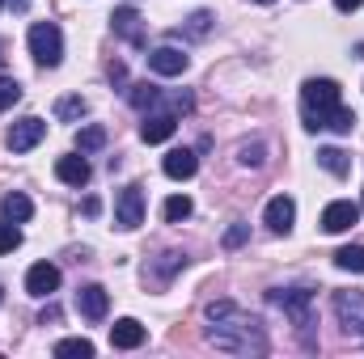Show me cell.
Wrapping results in <instances>:
<instances>
[{
    "instance_id": "1",
    "label": "cell",
    "mask_w": 364,
    "mask_h": 359,
    "mask_svg": "<svg viewBox=\"0 0 364 359\" xmlns=\"http://www.w3.org/2000/svg\"><path fill=\"white\" fill-rule=\"evenodd\" d=\"M208 343L216 351H229V355H263L267 351V334H263V321L242 313L233 300H212L208 304Z\"/></svg>"
},
{
    "instance_id": "2",
    "label": "cell",
    "mask_w": 364,
    "mask_h": 359,
    "mask_svg": "<svg viewBox=\"0 0 364 359\" xmlns=\"http://www.w3.org/2000/svg\"><path fill=\"white\" fill-rule=\"evenodd\" d=\"M301 118H305L309 131L331 127L339 136H352V127H356V114L339 101V85L326 81V77L322 81H305V89H301Z\"/></svg>"
},
{
    "instance_id": "3",
    "label": "cell",
    "mask_w": 364,
    "mask_h": 359,
    "mask_svg": "<svg viewBox=\"0 0 364 359\" xmlns=\"http://www.w3.org/2000/svg\"><path fill=\"white\" fill-rule=\"evenodd\" d=\"M309 287H272V304L275 309H284L292 321H296V330H301V343H305V351H314L318 343L309 338V326H314V309H309Z\"/></svg>"
},
{
    "instance_id": "4",
    "label": "cell",
    "mask_w": 364,
    "mask_h": 359,
    "mask_svg": "<svg viewBox=\"0 0 364 359\" xmlns=\"http://www.w3.org/2000/svg\"><path fill=\"white\" fill-rule=\"evenodd\" d=\"M30 55L43 68H55L64 60V34H60L55 21H34L30 26Z\"/></svg>"
},
{
    "instance_id": "5",
    "label": "cell",
    "mask_w": 364,
    "mask_h": 359,
    "mask_svg": "<svg viewBox=\"0 0 364 359\" xmlns=\"http://www.w3.org/2000/svg\"><path fill=\"white\" fill-rule=\"evenodd\" d=\"M114 224H119L123 233H132V228H140V224H144V190H140L136 182L119 190V203H114Z\"/></svg>"
},
{
    "instance_id": "6",
    "label": "cell",
    "mask_w": 364,
    "mask_h": 359,
    "mask_svg": "<svg viewBox=\"0 0 364 359\" xmlns=\"http://www.w3.org/2000/svg\"><path fill=\"white\" fill-rule=\"evenodd\" d=\"M335 317L348 334H364V292H335Z\"/></svg>"
},
{
    "instance_id": "7",
    "label": "cell",
    "mask_w": 364,
    "mask_h": 359,
    "mask_svg": "<svg viewBox=\"0 0 364 359\" xmlns=\"http://www.w3.org/2000/svg\"><path fill=\"white\" fill-rule=\"evenodd\" d=\"M110 26H114V34L127 38L132 47H144V43H149V38H144V21H140V13H136L132 4L114 9V13H110Z\"/></svg>"
},
{
    "instance_id": "8",
    "label": "cell",
    "mask_w": 364,
    "mask_h": 359,
    "mask_svg": "<svg viewBox=\"0 0 364 359\" xmlns=\"http://www.w3.org/2000/svg\"><path fill=\"white\" fill-rule=\"evenodd\" d=\"M43 136H47V123L30 114V118L13 123V131H9V148H13V153H30V148H34Z\"/></svg>"
},
{
    "instance_id": "9",
    "label": "cell",
    "mask_w": 364,
    "mask_h": 359,
    "mask_svg": "<svg viewBox=\"0 0 364 359\" xmlns=\"http://www.w3.org/2000/svg\"><path fill=\"white\" fill-rule=\"evenodd\" d=\"M356 220H360V207H356L352 199H335V203L322 211V228H326V233H348Z\"/></svg>"
},
{
    "instance_id": "10",
    "label": "cell",
    "mask_w": 364,
    "mask_h": 359,
    "mask_svg": "<svg viewBox=\"0 0 364 359\" xmlns=\"http://www.w3.org/2000/svg\"><path fill=\"white\" fill-rule=\"evenodd\" d=\"M55 287H60V267H55V263H34V267L26 270V292H30V296L43 300V296H51Z\"/></svg>"
},
{
    "instance_id": "11",
    "label": "cell",
    "mask_w": 364,
    "mask_h": 359,
    "mask_svg": "<svg viewBox=\"0 0 364 359\" xmlns=\"http://www.w3.org/2000/svg\"><path fill=\"white\" fill-rule=\"evenodd\" d=\"M77 309H81V317H85V321H102V317H106V309H110L106 287H102V283H85V287L77 292Z\"/></svg>"
},
{
    "instance_id": "12",
    "label": "cell",
    "mask_w": 364,
    "mask_h": 359,
    "mask_svg": "<svg viewBox=\"0 0 364 359\" xmlns=\"http://www.w3.org/2000/svg\"><path fill=\"white\" fill-rule=\"evenodd\" d=\"M186 55H182L178 47H157V51H149V68L157 72V77H182L186 72Z\"/></svg>"
},
{
    "instance_id": "13",
    "label": "cell",
    "mask_w": 364,
    "mask_h": 359,
    "mask_svg": "<svg viewBox=\"0 0 364 359\" xmlns=\"http://www.w3.org/2000/svg\"><path fill=\"white\" fill-rule=\"evenodd\" d=\"M263 220H267V228H272V233H292L296 203H292L288 194H275L272 203H267V211H263Z\"/></svg>"
},
{
    "instance_id": "14",
    "label": "cell",
    "mask_w": 364,
    "mask_h": 359,
    "mask_svg": "<svg viewBox=\"0 0 364 359\" xmlns=\"http://www.w3.org/2000/svg\"><path fill=\"white\" fill-rule=\"evenodd\" d=\"M174 131H178V118H174L170 110H161V114H149V118H144V127H140L144 144H166Z\"/></svg>"
},
{
    "instance_id": "15",
    "label": "cell",
    "mask_w": 364,
    "mask_h": 359,
    "mask_svg": "<svg viewBox=\"0 0 364 359\" xmlns=\"http://www.w3.org/2000/svg\"><path fill=\"white\" fill-rule=\"evenodd\" d=\"M140 343H144V326H140L136 317H123V321L110 326V347H119V351H136Z\"/></svg>"
},
{
    "instance_id": "16",
    "label": "cell",
    "mask_w": 364,
    "mask_h": 359,
    "mask_svg": "<svg viewBox=\"0 0 364 359\" xmlns=\"http://www.w3.org/2000/svg\"><path fill=\"white\" fill-rule=\"evenodd\" d=\"M166 178H174V182H186V178H195V170H199V157L191 153V148H174L170 157H166Z\"/></svg>"
},
{
    "instance_id": "17",
    "label": "cell",
    "mask_w": 364,
    "mask_h": 359,
    "mask_svg": "<svg viewBox=\"0 0 364 359\" xmlns=\"http://www.w3.org/2000/svg\"><path fill=\"white\" fill-rule=\"evenodd\" d=\"M55 178L68 182V186H85V182H90V161H85V153H81V157H60V161H55Z\"/></svg>"
},
{
    "instance_id": "18",
    "label": "cell",
    "mask_w": 364,
    "mask_h": 359,
    "mask_svg": "<svg viewBox=\"0 0 364 359\" xmlns=\"http://www.w3.org/2000/svg\"><path fill=\"white\" fill-rule=\"evenodd\" d=\"M0 216H4V220H13V224H26V220L34 216V203H30L21 190H9V194L0 199Z\"/></svg>"
},
{
    "instance_id": "19",
    "label": "cell",
    "mask_w": 364,
    "mask_h": 359,
    "mask_svg": "<svg viewBox=\"0 0 364 359\" xmlns=\"http://www.w3.org/2000/svg\"><path fill=\"white\" fill-rule=\"evenodd\" d=\"M318 165L331 170L335 178H348V174H352V157H348L343 148H318Z\"/></svg>"
},
{
    "instance_id": "20",
    "label": "cell",
    "mask_w": 364,
    "mask_h": 359,
    "mask_svg": "<svg viewBox=\"0 0 364 359\" xmlns=\"http://www.w3.org/2000/svg\"><path fill=\"white\" fill-rule=\"evenodd\" d=\"M335 267L364 275V245H343V250H335Z\"/></svg>"
},
{
    "instance_id": "21",
    "label": "cell",
    "mask_w": 364,
    "mask_h": 359,
    "mask_svg": "<svg viewBox=\"0 0 364 359\" xmlns=\"http://www.w3.org/2000/svg\"><path fill=\"white\" fill-rule=\"evenodd\" d=\"M55 355L60 359H90L93 343L90 338H64V343H55Z\"/></svg>"
},
{
    "instance_id": "22",
    "label": "cell",
    "mask_w": 364,
    "mask_h": 359,
    "mask_svg": "<svg viewBox=\"0 0 364 359\" xmlns=\"http://www.w3.org/2000/svg\"><path fill=\"white\" fill-rule=\"evenodd\" d=\"M85 97H60V106H55V118L60 123H77V118H85Z\"/></svg>"
},
{
    "instance_id": "23",
    "label": "cell",
    "mask_w": 364,
    "mask_h": 359,
    "mask_svg": "<svg viewBox=\"0 0 364 359\" xmlns=\"http://www.w3.org/2000/svg\"><path fill=\"white\" fill-rule=\"evenodd\" d=\"M237 161H242L246 170H259V165L267 161V144H263V140H255V144H242V148H237Z\"/></svg>"
},
{
    "instance_id": "24",
    "label": "cell",
    "mask_w": 364,
    "mask_h": 359,
    "mask_svg": "<svg viewBox=\"0 0 364 359\" xmlns=\"http://www.w3.org/2000/svg\"><path fill=\"white\" fill-rule=\"evenodd\" d=\"M182 267H186V254H182V250H170V254H161V258H157V270H153V275L166 283V279H170L174 270H182Z\"/></svg>"
},
{
    "instance_id": "25",
    "label": "cell",
    "mask_w": 364,
    "mask_h": 359,
    "mask_svg": "<svg viewBox=\"0 0 364 359\" xmlns=\"http://www.w3.org/2000/svg\"><path fill=\"white\" fill-rule=\"evenodd\" d=\"M106 144V131L102 127H81L77 131V153H97Z\"/></svg>"
},
{
    "instance_id": "26",
    "label": "cell",
    "mask_w": 364,
    "mask_h": 359,
    "mask_svg": "<svg viewBox=\"0 0 364 359\" xmlns=\"http://www.w3.org/2000/svg\"><path fill=\"white\" fill-rule=\"evenodd\" d=\"M127 97H132V106H136V110H149V106H157V101H161V93L153 89V85H132Z\"/></svg>"
},
{
    "instance_id": "27",
    "label": "cell",
    "mask_w": 364,
    "mask_h": 359,
    "mask_svg": "<svg viewBox=\"0 0 364 359\" xmlns=\"http://www.w3.org/2000/svg\"><path fill=\"white\" fill-rule=\"evenodd\" d=\"M21 245V228L13 220H0V254H13Z\"/></svg>"
},
{
    "instance_id": "28",
    "label": "cell",
    "mask_w": 364,
    "mask_h": 359,
    "mask_svg": "<svg viewBox=\"0 0 364 359\" xmlns=\"http://www.w3.org/2000/svg\"><path fill=\"white\" fill-rule=\"evenodd\" d=\"M186 216H191V199H186V194L166 199V220H170V224H178V220H186Z\"/></svg>"
},
{
    "instance_id": "29",
    "label": "cell",
    "mask_w": 364,
    "mask_h": 359,
    "mask_svg": "<svg viewBox=\"0 0 364 359\" xmlns=\"http://www.w3.org/2000/svg\"><path fill=\"white\" fill-rule=\"evenodd\" d=\"M17 97H21V85H17L13 77H4V72H0V110L17 106Z\"/></svg>"
},
{
    "instance_id": "30",
    "label": "cell",
    "mask_w": 364,
    "mask_h": 359,
    "mask_svg": "<svg viewBox=\"0 0 364 359\" xmlns=\"http://www.w3.org/2000/svg\"><path fill=\"white\" fill-rule=\"evenodd\" d=\"M208 30H212V13H191V17H186V34H191V38H203Z\"/></svg>"
},
{
    "instance_id": "31",
    "label": "cell",
    "mask_w": 364,
    "mask_h": 359,
    "mask_svg": "<svg viewBox=\"0 0 364 359\" xmlns=\"http://www.w3.org/2000/svg\"><path fill=\"white\" fill-rule=\"evenodd\" d=\"M246 237H250V224H233V228L225 233V245H229V250H237Z\"/></svg>"
},
{
    "instance_id": "32",
    "label": "cell",
    "mask_w": 364,
    "mask_h": 359,
    "mask_svg": "<svg viewBox=\"0 0 364 359\" xmlns=\"http://www.w3.org/2000/svg\"><path fill=\"white\" fill-rule=\"evenodd\" d=\"M106 72H110V81H114V85H123V81H127V68H123V64H110Z\"/></svg>"
},
{
    "instance_id": "33",
    "label": "cell",
    "mask_w": 364,
    "mask_h": 359,
    "mask_svg": "<svg viewBox=\"0 0 364 359\" xmlns=\"http://www.w3.org/2000/svg\"><path fill=\"white\" fill-rule=\"evenodd\" d=\"M51 321H60V309H55V304L43 309V326H51Z\"/></svg>"
},
{
    "instance_id": "34",
    "label": "cell",
    "mask_w": 364,
    "mask_h": 359,
    "mask_svg": "<svg viewBox=\"0 0 364 359\" xmlns=\"http://www.w3.org/2000/svg\"><path fill=\"white\" fill-rule=\"evenodd\" d=\"M364 0H335V9H343V13H356Z\"/></svg>"
},
{
    "instance_id": "35",
    "label": "cell",
    "mask_w": 364,
    "mask_h": 359,
    "mask_svg": "<svg viewBox=\"0 0 364 359\" xmlns=\"http://www.w3.org/2000/svg\"><path fill=\"white\" fill-rule=\"evenodd\" d=\"M26 4H30V0H13V9H26Z\"/></svg>"
},
{
    "instance_id": "36",
    "label": "cell",
    "mask_w": 364,
    "mask_h": 359,
    "mask_svg": "<svg viewBox=\"0 0 364 359\" xmlns=\"http://www.w3.org/2000/svg\"><path fill=\"white\" fill-rule=\"evenodd\" d=\"M0 51H4V43H0ZM0 64H4V55H0Z\"/></svg>"
},
{
    "instance_id": "37",
    "label": "cell",
    "mask_w": 364,
    "mask_h": 359,
    "mask_svg": "<svg viewBox=\"0 0 364 359\" xmlns=\"http://www.w3.org/2000/svg\"><path fill=\"white\" fill-rule=\"evenodd\" d=\"M259 4H272V0H259Z\"/></svg>"
},
{
    "instance_id": "38",
    "label": "cell",
    "mask_w": 364,
    "mask_h": 359,
    "mask_svg": "<svg viewBox=\"0 0 364 359\" xmlns=\"http://www.w3.org/2000/svg\"><path fill=\"white\" fill-rule=\"evenodd\" d=\"M0 4H4V0H0Z\"/></svg>"
}]
</instances>
